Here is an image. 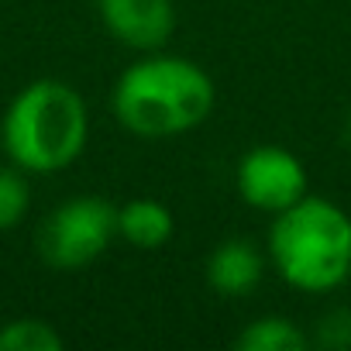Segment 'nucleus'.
Returning a JSON list of instances; mask_svg holds the SVG:
<instances>
[{"instance_id": "nucleus-1", "label": "nucleus", "mask_w": 351, "mask_h": 351, "mask_svg": "<svg viewBox=\"0 0 351 351\" xmlns=\"http://www.w3.org/2000/svg\"><path fill=\"white\" fill-rule=\"evenodd\" d=\"M214 80L183 56L145 52L114 83V117L134 138H180L214 114Z\"/></svg>"}, {"instance_id": "nucleus-2", "label": "nucleus", "mask_w": 351, "mask_h": 351, "mask_svg": "<svg viewBox=\"0 0 351 351\" xmlns=\"http://www.w3.org/2000/svg\"><path fill=\"white\" fill-rule=\"evenodd\" d=\"M90 138V110L80 90L62 80H35L28 83L8 107L0 124V145H4L11 165L52 176L69 169Z\"/></svg>"}, {"instance_id": "nucleus-3", "label": "nucleus", "mask_w": 351, "mask_h": 351, "mask_svg": "<svg viewBox=\"0 0 351 351\" xmlns=\"http://www.w3.org/2000/svg\"><path fill=\"white\" fill-rule=\"evenodd\" d=\"M269 262L300 293H330L351 276V214L324 197H303L269 228Z\"/></svg>"}, {"instance_id": "nucleus-4", "label": "nucleus", "mask_w": 351, "mask_h": 351, "mask_svg": "<svg viewBox=\"0 0 351 351\" xmlns=\"http://www.w3.org/2000/svg\"><path fill=\"white\" fill-rule=\"evenodd\" d=\"M117 238V207L104 197H73L59 204L38 231V255L56 272L93 265Z\"/></svg>"}, {"instance_id": "nucleus-5", "label": "nucleus", "mask_w": 351, "mask_h": 351, "mask_svg": "<svg viewBox=\"0 0 351 351\" xmlns=\"http://www.w3.org/2000/svg\"><path fill=\"white\" fill-rule=\"evenodd\" d=\"M238 197L262 214H279L293 207L296 200L306 197V169L296 152L282 145H255L241 155L238 172H234Z\"/></svg>"}, {"instance_id": "nucleus-6", "label": "nucleus", "mask_w": 351, "mask_h": 351, "mask_svg": "<svg viewBox=\"0 0 351 351\" xmlns=\"http://www.w3.org/2000/svg\"><path fill=\"white\" fill-rule=\"evenodd\" d=\"M104 28L134 52H158L176 32L172 0H97Z\"/></svg>"}, {"instance_id": "nucleus-7", "label": "nucleus", "mask_w": 351, "mask_h": 351, "mask_svg": "<svg viewBox=\"0 0 351 351\" xmlns=\"http://www.w3.org/2000/svg\"><path fill=\"white\" fill-rule=\"evenodd\" d=\"M265 276V255L248 238H224L207 258V286L221 296H248Z\"/></svg>"}, {"instance_id": "nucleus-8", "label": "nucleus", "mask_w": 351, "mask_h": 351, "mask_svg": "<svg viewBox=\"0 0 351 351\" xmlns=\"http://www.w3.org/2000/svg\"><path fill=\"white\" fill-rule=\"evenodd\" d=\"M176 234V217L162 200L134 197L124 207H117V238H124L138 252H155L169 245Z\"/></svg>"}, {"instance_id": "nucleus-9", "label": "nucleus", "mask_w": 351, "mask_h": 351, "mask_svg": "<svg viewBox=\"0 0 351 351\" xmlns=\"http://www.w3.org/2000/svg\"><path fill=\"white\" fill-rule=\"evenodd\" d=\"M313 341L303 327H296V320L289 317H258L252 320L238 337L234 348L241 351H306Z\"/></svg>"}, {"instance_id": "nucleus-10", "label": "nucleus", "mask_w": 351, "mask_h": 351, "mask_svg": "<svg viewBox=\"0 0 351 351\" xmlns=\"http://www.w3.org/2000/svg\"><path fill=\"white\" fill-rule=\"evenodd\" d=\"M62 334L38 317H21L0 327V351H62Z\"/></svg>"}, {"instance_id": "nucleus-11", "label": "nucleus", "mask_w": 351, "mask_h": 351, "mask_svg": "<svg viewBox=\"0 0 351 351\" xmlns=\"http://www.w3.org/2000/svg\"><path fill=\"white\" fill-rule=\"evenodd\" d=\"M28 207H32V186L25 180V169L0 165V231L18 228Z\"/></svg>"}, {"instance_id": "nucleus-12", "label": "nucleus", "mask_w": 351, "mask_h": 351, "mask_svg": "<svg viewBox=\"0 0 351 351\" xmlns=\"http://www.w3.org/2000/svg\"><path fill=\"white\" fill-rule=\"evenodd\" d=\"M317 324L320 327H317V337L313 341H320L324 348H348L351 344V310L348 306L324 313Z\"/></svg>"}]
</instances>
